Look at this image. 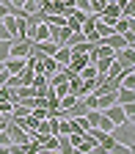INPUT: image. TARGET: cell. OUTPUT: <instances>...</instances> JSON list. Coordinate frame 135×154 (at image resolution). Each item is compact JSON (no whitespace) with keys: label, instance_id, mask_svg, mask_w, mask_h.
I'll use <instances>...</instances> for the list:
<instances>
[{"label":"cell","instance_id":"1","mask_svg":"<svg viewBox=\"0 0 135 154\" xmlns=\"http://www.w3.org/2000/svg\"><path fill=\"white\" fill-rule=\"evenodd\" d=\"M110 135H113L119 143L132 146V143H135V121H130V119H127V121H121V124H116Z\"/></svg>","mask_w":135,"mask_h":154},{"label":"cell","instance_id":"2","mask_svg":"<svg viewBox=\"0 0 135 154\" xmlns=\"http://www.w3.org/2000/svg\"><path fill=\"white\" fill-rule=\"evenodd\" d=\"M116 61H119L124 69H132V66H135V52H132V47L127 44V47H121V50H116Z\"/></svg>","mask_w":135,"mask_h":154},{"label":"cell","instance_id":"3","mask_svg":"<svg viewBox=\"0 0 135 154\" xmlns=\"http://www.w3.org/2000/svg\"><path fill=\"white\" fill-rule=\"evenodd\" d=\"M102 113L108 116V119H110L113 124H121V121H127V116H124V107H121L119 102H113V105H110V107H105Z\"/></svg>","mask_w":135,"mask_h":154},{"label":"cell","instance_id":"4","mask_svg":"<svg viewBox=\"0 0 135 154\" xmlns=\"http://www.w3.org/2000/svg\"><path fill=\"white\" fill-rule=\"evenodd\" d=\"M3 66L8 69V74H19V72L28 66V58H14V55H8L6 61H3Z\"/></svg>","mask_w":135,"mask_h":154},{"label":"cell","instance_id":"5","mask_svg":"<svg viewBox=\"0 0 135 154\" xmlns=\"http://www.w3.org/2000/svg\"><path fill=\"white\" fill-rule=\"evenodd\" d=\"M52 58L58 61V66H69V61H72V47H66V44H61L55 52H52Z\"/></svg>","mask_w":135,"mask_h":154},{"label":"cell","instance_id":"6","mask_svg":"<svg viewBox=\"0 0 135 154\" xmlns=\"http://www.w3.org/2000/svg\"><path fill=\"white\" fill-rule=\"evenodd\" d=\"M102 42L108 44V47H113V50H121V47H127V36L124 33H110V36H105Z\"/></svg>","mask_w":135,"mask_h":154},{"label":"cell","instance_id":"7","mask_svg":"<svg viewBox=\"0 0 135 154\" xmlns=\"http://www.w3.org/2000/svg\"><path fill=\"white\" fill-rule=\"evenodd\" d=\"M99 17H105V19H119V17H121V6L116 3V0H110V3L99 11Z\"/></svg>","mask_w":135,"mask_h":154},{"label":"cell","instance_id":"8","mask_svg":"<svg viewBox=\"0 0 135 154\" xmlns=\"http://www.w3.org/2000/svg\"><path fill=\"white\" fill-rule=\"evenodd\" d=\"M3 25L8 28V33H11L14 38H19V17H14V14H6V17H3Z\"/></svg>","mask_w":135,"mask_h":154},{"label":"cell","instance_id":"9","mask_svg":"<svg viewBox=\"0 0 135 154\" xmlns=\"http://www.w3.org/2000/svg\"><path fill=\"white\" fill-rule=\"evenodd\" d=\"M96 149H99V143H96L91 135L86 132V135H83V140H80V146H77L74 151H86V154H88V151H96Z\"/></svg>","mask_w":135,"mask_h":154},{"label":"cell","instance_id":"10","mask_svg":"<svg viewBox=\"0 0 135 154\" xmlns=\"http://www.w3.org/2000/svg\"><path fill=\"white\" fill-rule=\"evenodd\" d=\"M77 74H80V80H96V74H99V72H96V66H94V63H86Z\"/></svg>","mask_w":135,"mask_h":154},{"label":"cell","instance_id":"11","mask_svg":"<svg viewBox=\"0 0 135 154\" xmlns=\"http://www.w3.org/2000/svg\"><path fill=\"white\" fill-rule=\"evenodd\" d=\"M42 151H58V135H47L42 140Z\"/></svg>","mask_w":135,"mask_h":154},{"label":"cell","instance_id":"12","mask_svg":"<svg viewBox=\"0 0 135 154\" xmlns=\"http://www.w3.org/2000/svg\"><path fill=\"white\" fill-rule=\"evenodd\" d=\"M11 42H14V38H0V63L8 58V47H11Z\"/></svg>","mask_w":135,"mask_h":154},{"label":"cell","instance_id":"13","mask_svg":"<svg viewBox=\"0 0 135 154\" xmlns=\"http://www.w3.org/2000/svg\"><path fill=\"white\" fill-rule=\"evenodd\" d=\"M83 33H86V42H91V44H99V42H102V36L96 33V28H91V30H83Z\"/></svg>","mask_w":135,"mask_h":154},{"label":"cell","instance_id":"14","mask_svg":"<svg viewBox=\"0 0 135 154\" xmlns=\"http://www.w3.org/2000/svg\"><path fill=\"white\" fill-rule=\"evenodd\" d=\"M0 113H3V116H11L14 113V102L11 99H0Z\"/></svg>","mask_w":135,"mask_h":154},{"label":"cell","instance_id":"15","mask_svg":"<svg viewBox=\"0 0 135 154\" xmlns=\"http://www.w3.org/2000/svg\"><path fill=\"white\" fill-rule=\"evenodd\" d=\"M77 99H80V96H74V94H64V96H61V107H72Z\"/></svg>","mask_w":135,"mask_h":154},{"label":"cell","instance_id":"16","mask_svg":"<svg viewBox=\"0 0 135 154\" xmlns=\"http://www.w3.org/2000/svg\"><path fill=\"white\" fill-rule=\"evenodd\" d=\"M121 107H124V116H127V119L135 121V102H127V105H121Z\"/></svg>","mask_w":135,"mask_h":154},{"label":"cell","instance_id":"17","mask_svg":"<svg viewBox=\"0 0 135 154\" xmlns=\"http://www.w3.org/2000/svg\"><path fill=\"white\" fill-rule=\"evenodd\" d=\"M113 127H116V124H113V121L108 119V116L102 113V121H99V129H105V132H113Z\"/></svg>","mask_w":135,"mask_h":154},{"label":"cell","instance_id":"18","mask_svg":"<svg viewBox=\"0 0 135 154\" xmlns=\"http://www.w3.org/2000/svg\"><path fill=\"white\" fill-rule=\"evenodd\" d=\"M0 38H14V36L8 33V28L3 25V19H0Z\"/></svg>","mask_w":135,"mask_h":154},{"label":"cell","instance_id":"19","mask_svg":"<svg viewBox=\"0 0 135 154\" xmlns=\"http://www.w3.org/2000/svg\"><path fill=\"white\" fill-rule=\"evenodd\" d=\"M6 14H8V8H6V6H3V3H0V19H3V17H6Z\"/></svg>","mask_w":135,"mask_h":154},{"label":"cell","instance_id":"20","mask_svg":"<svg viewBox=\"0 0 135 154\" xmlns=\"http://www.w3.org/2000/svg\"><path fill=\"white\" fill-rule=\"evenodd\" d=\"M130 33L135 36V19H132V17H130Z\"/></svg>","mask_w":135,"mask_h":154},{"label":"cell","instance_id":"21","mask_svg":"<svg viewBox=\"0 0 135 154\" xmlns=\"http://www.w3.org/2000/svg\"><path fill=\"white\" fill-rule=\"evenodd\" d=\"M130 47H132V52H135V38H132V42H130Z\"/></svg>","mask_w":135,"mask_h":154}]
</instances>
